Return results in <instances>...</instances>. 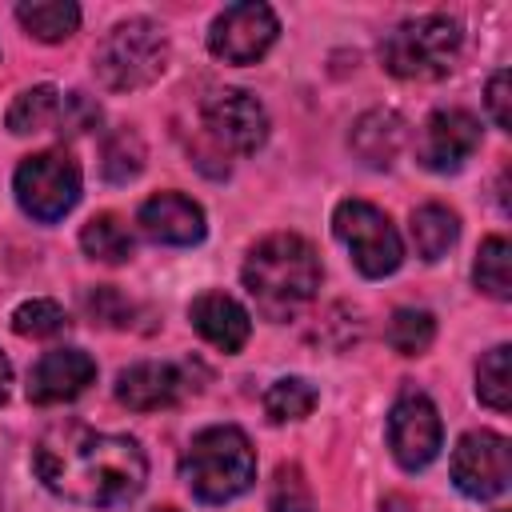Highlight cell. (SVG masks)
Here are the masks:
<instances>
[{
    "label": "cell",
    "mask_w": 512,
    "mask_h": 512,
    "mask_svg": "<svg viewBox=\"0 0 512 512\" xmlns=\"http://www.w3.org/2000/svg\"><path fill=\"white\" fill-rule=\"evenodd\" d=\"M32 468L48 492L84 508L128 504L148 480V456L132 436L96 432L76 420H56L40 432Z\"/></svg>",
    "instance_id": "cell-1"
},
{
    "label": "cell",
    "mask_w": 512,
    "mask_h": 512,
    "mask_svg": "<svg viewBox=\"0 0 512 512\" xmlns=\"http://www.w3.org/2000/svg\"><path fill=\"white\" fill-rule=\"evenodd\" d=\"M320 276H324V268H320L316 248L296 232L264 236L240 268V280H244L248 296L256 300V312L276 324L292 320L316 296Z\"/></svg>",
    "instance_id": "cell-2"
},
{
    "label": "cell",
    "mask_w": 512,
    "mask_h": 512,
    "mask_svg": "<svg viewBox=\"0 0 512 512\" xmlns=\"http://www.w3.org/2000/svg\"><path fill=\"white\" fill-rule=\"evenodd\" d=\"M180 480L188 492L204 504H224L236 500L240 492L252 488L256 480V452L252 440L236 424H212L200 428L184 456H180Z\"/></svg>",
    "instance_id": "cell-3"
},
{
    "label": "cell",
    "mask_w": 512,
    "mask_h": 512,
    "mask_svg": "<svg viewBox=\"0 0 512 512\" xmlns=\"http://www.w3.org/2000/svg\"><path fill=\"white\" fill-rule=\"evenodd\" d=\"M460 24L444 12H424L396 24L380 40V64L400 80H440L460 56Z\"/></svg>",
    "instance_id": "cell-4"
},
{
    "label": "cell",
    "mask_w": 512,
    "mask_h": 512,
    "mask_svg": "<svg viewBox=\"0 0 512 512\" xmlns=\"http://www.w3.org/2000/svg\"><path fill=\"white\" fill-rule=\"evenodd\" d=\"M92 68L108 92H136L164 76L168 68V36L160 24L132 16L120 20L96 48Z\"/></svg>",
    "instance_id": "cell-5"
},
{
    "label": "cell",
    "mask_w": 512,
    "mask_h": 512,
    "mask_svg": "<svg viewBox=\"0 0 512 512\" xmlns=\"http://www.w3.org/2000/svg\"><path fill=\"white\" fill-rule=\"evenodd\" d=\"M12 192H16V204L40 220V224H52L60 216H68L80 200V168L68 152H36V156H24L16 164V176H12Z\"/></svg>",
    "instance_id": "cell-6"
},
{
    "label": "cell",
    "mask_w": 512,
    "mask_h": 512,
    "mask_svg": "<svg viewBox=\"0 0 512 512\" xmlns=\"http://www.w3.org/2000/svg\"><path fill=\"white\" fill-rule=\"evenodd\" d=\"M332 232H336V240L348 244L352 264H356L368 280L392 276V272L404 264L400 232H396L392 220H388L376 204H368V200H340L336 212H332Z\"/></svg>",
    "instance_id": "cell-7"
},
{
    "label": "cell",
    "mask_w": 512,
    "mask_h": 512,
    "mask_svg": "<svg viewBox=\"0 0 512 512\" xmlns=\"http://www.w3.org/2000/svg\"><path fill=\"white\" fill-rule=\"evenodd\" d=\"M440 444H444V428H440L436 404L424 392L404 388L388 408V448L396 464L408 472H420L440 456Z\"/></svg>",
    "instance_id": "cell-8"
},
{
    "label": "cell",
    "mask_w": 512,
    "mask_h": 512,
    "mask_svg": "<svg viewBox=\"0 0 512 512\" xmlns=\"http://www.w3.org/2000/svg\"><path fill=\"white\" fill-rule=\"evenodd\" d=\"M280 36V20L268 4H228L208 28V52L224 64H256Z\"/></svg>",
    "instance_id": "cell-9"
},
{
    "label": "cell",
    "mask_w": 512,
    "mask_h": 512,
    "mask_svg": "<svg viewBox=\"0 0 512 512\" xmlns=\"http://www.w3.org/2000/svg\"><path fill=\"white\" fill-rule=\"evenodd\" d=\"M512 460H508V436L480 428L464 432L452 448V480L468 500H492L508 488Z\"/></svg>",
    "instance_id": "cell-10"
},
{
    "label": "cell",
    "mask_w": 512,
    "mask_h": 512,
    "mask_svg": "<svg viewBox=\"0 0 512 512\" xmlns=\"http://www.w3.org/2000/svg\"><path fill=\"white\" fill-rule=\"evenodd\" d=\"M208 136L228 152H256L268 140V112L244 88H220L200 108Z\"/></svg>",
    "instance_id": "cell-11"
},
{
    "label": "cell",
    "mask_w": 512,
    "mask_h": 512,
    "mask_svg": "<svg viewBox=\"0 0 512 512\" xmlns=\"http://www.w3.org/2000/svg\"><path fill=\"white\" fill-rule=\"evenodd\" d=\"M476 148H480V120L468 108H440L420 128L416 160L428 172H460Z\"/></svg>",
    "instance_id": "cell-12"
},
{
    "label": "cell",
    "mask_w": 512,
    "mask_h": 512,
    "mask_svg": "<svg viewBox=\"0 0 512 512\" xmlns=\"http://www.w3.org/2000/svg\"><path fill=\"white\" fill-rule=\"evenodd\" d=\"M136 224L148 240L156 244H172V248H188V244H200L208 224H204V208L184 196V192H156L140 204L136 212Z\"/></svg>",
    "instance_id": "cell-13"
},
{
    "label": "cell",
    "mask_w": 512,
    "mask_h": 512,
    "mask_svg": "<svg viewBox=\"0 0 512 512\" xmlns=\"http://www.w3.org/2000/svg\"><path fill=\"white\" fill-rule=\"evenodd\" d=\"M92 380H96V360L88 352H80V348H52L28 372V400L40 404V408L64 404V400H76Z\"/></svg>",
    "instance_id": "cell-14"
},
{
    "label": "cell",
    "mask_w": 512,
    "mask_h": 512,
    "mask_svg": "<svg viewBox=\"0 0 512 512\" xmlns=\"http://www.w3.org/2000/svg\"><path fill=\"white\" fill-rule=\"evenodd\" d=\"M184 392H188L184 368H176L168 360H140V364H132L116 376V400L132 412L172 408Z\"/></svg>",
    "instance_id": "cell-15"
},
{
    "label": "cell",
    "mask_w": 512,
    "mask_h": 512,
    "mask_svg": "<svg viewBox=\"0 0 512 512\" xmlns=\"http://www.w3.org/2000/svg\"><path fill=\"white\" fill-rule=\"evenodd\" d=\"M188 320L220 352H240L248 344V336H252V320H248L244 304L232 300L228 292H200L188 304Z\"/></svg>",
    "instance_id": "cell-16"
},
{
    "label": "cell",
    "mask_w": 512,
    "mask_h": 512,
    "mask_svg": "<svg viewBox=\"0 0 512 512\" xmlns=\"http://www.w3.org/2000/svg\"><path fill=\"white\" fill-rule=\"evenodd\" d=\"M404 136H408V124L392 108H372L352 128V152L368 168H388L396 160V152L404 148Z\"/></svg>",
    "instance_id": "cell-17"
},
{
    "label": "cell",
    "mask_w": 512,
    "mask_h": 512,
    "mask_svg": "<svg viewBox=\"0 0 512 512\" xmlns=\"http://www.w3.org/2000/svg\"><path fill=\"white\" fill-rule=\"evenodd\" d=\"M60 108H64V92L56 84H36V88H24L12 104H8V132L16 136H28V132H44V128H56L60 124Z\"/></svg>",
    "instance_id": "cell-18"
},
{
    "label": "cell",
    "mask_w": 512,
    "mask_h": 512,
    "mask_svg": "<svg viewBox=\"0 0 512 512\" xmlns=\"http://www.w3.org/2000/svg\"><path fill=\"white\" fill-rule=\"evenodd\" d=\"M460 236V220L452 208L444 204H420L412 212V244H416V256L420 260H440Z\"/></svg>",
    "instance_id": "cell-19"
},
{
    "label": "cell",
    "mask_w": 512,
    "mask_h": 512,
    "mask_svg": "<svg viewBox=\"0 0 512 512\" xmlns=\"http://www.w3.org/2000/svg\"><path fill=\"white\" fill-rule=\"evenodd\" d=\"M16 20L24 24L28 36L44 44H60L80 28V8L72 0H36V4H20Z\"/></svg>",
    "instance_id": "cell-20"
},
{
    "label": "cell",
    "mask_w": 512,
    "mask_h": 512,
    "mask_svg": "<svg viewBox=\"0 0 512 512\" xmlns=\"http://www.w3.org/2000/svg\"><path fill=\"white\" fill-rule=\"evenodd\" d=\"M80 248H84L88 260L124 264L132 256V232L116 212H100L80 228Z\"/></svg>",
    "instance_id": "cell-21"
},
{
    "label": "cell",
    "mask_w": 512,
    "mask_h": 512,
    "mask_svg": "<svg viewBox=\"0 0 512 512\" xmlns=\"http://www.w3.org/2000/svg\"><path fill=\"white\" fill-rule=\"evenodd\" d=\"M472 280L492 300H508L512 296V248H508L504 236H488L480 244L476 264H472Z\"/></svg>",
    "instance_id": "cell-22"
},
{
    "label": "cell",
    "mask_w": 512,
    "mask_h": 512,
    "mask_svg": "<svg viewBox=\"0 0 512 512\" xmlns=\"http://www.w3.org/2000/svg\"><path fill=\"white\" fill-rule=\"evenodd\" d=\"M316 400H320V392L304 376H280L264 392V412H268V420L288 424V420H304L316 408Z\"/></svg>",
    "instance_id": "cell-23"
},
{
    "label": "cell",
    "mask_w": 512,
    "mask_h": 512,
    "mask_svg": "<svg viewBox=\"0 0 512 512\" xmlns=\"http://www.w3.org/2000/svg\"><path fill=\"white\" fill-rule=\"evenodd\" d=\"M436 340V316L428 308H396L388 320V344L400 356H420Z\"/></svg>",
    "instance_id": "cell-24"
},
{
    "label": "cell",
    "mask_w": 512,
    "mask_h": 512,
    "mask_svg": "<svg viewBox=\"0 0 512 512\" xmlns=\"http://www.w3.org/2000/svg\"><path fill=\"white\" fill-rule=\"evenodd\" d=\"M508 344H496V348H488L484 356H480V364H476V396L492 408V412H508V404H512V376H508Z\"/></svg>",
    "instance_id": "cell-25"
},
{
    "label": "cell",
    "mask_w": 512,
    "mask_h": 512,
    "mask_svg": "<svg viewBox=\"0 0 512 512\" xmlns=\"http://www.w3.org/2000/svg\"><path fill=\"white\" fill-rule=\"evenodd\" d=\"M140 168H144V144H140V136H136L132 128L112 132V136L104 140V152H100V172H104V180L128 184L132 176H140Z\"/></svg>",
    "instance_id": "cell-26"
},
{
    "label": "cell",
    "mask_w": 512,
    "mask_h": 512,
    "mask_svg": "<svg viewBox=\"0 0 512 512\" xmlns=\"http://www.w3.org/2000/svg\"><path fill=\"white\" fill-rule=\"evenodd\" d=\"M64 324H68L64 308H60L56 300H48V296L24 300V304H16V312H12V332H16V336H28V340L56 336V332H64Z\"/></svg>",
    "instance_id": "cell-27"
},
{
    "label": "cell",
    "mask_w": 512,
    "mask_h": 512,
    "mask_svg": "<svg viewBox=\"0 0 512 512\" xmlns=\"http://www.w3.org/2000/svg\"><path fill=\"white\" fill-rule=\"evenodd\" d=\"M268 512H312V488L300 464H280L268 488Z\"/></svg>",
    "instance_id": "cell-28"
},
{
    "label": "cell",
    "mask_w": 512,
    "mask_h": 512,
    "mask_svg": "<svg viewBox=\"0 0 512 512\" xmlns=\"http://www.w3.org/2000/svg\"><path fill=\"white\" fill-rule=\"evenodd\" d=\"M100 124V104L88 96V92H64V108H60V132L68 136H80V132H92Z\"/></svg>",
    "instance_id": "cell-29"
},
{
    "label": "cell",
    "mask_w": 512,
    "mask_h": 512,
    "mask_svg": "<svg viewBox=\"0 0 512 512\" xmlns=\"http://www.w3.org/2000/svg\"><path fill=\"white\" fill-rule=\"evenodd\" d=\"M512 76H508V68H500V72H492V80H488V92H484V104H488V112H492V120H496V128H512V108H508V100H512Z\"/></svg>",
    "instance_id": "cell-30"
},
{
    "label": "cell",
    "mask_w": 512,
    "mask_h": 512,
    "mask_svg": "<svg viewBox=\"0 0 512 512\" xmlns=\"http://www.w3.org/2000/svg\"><path fill=\"white\" fill-rule=\"evenodd\" d=\"M88 312L96 320H104V324H120L124 328L128 316H132V304L112 288H96V292H88Z\"/></svg>",
    "instance_id": "cell-31"
},
{
    "label": "cell",
    "mask_w": 512,
    "mask_h": 512,
    "mask_svg": "<svg viewBox=\"0 0 512 512\" xmlns=\"http://www.w3.org/2000/svg\"><path fill=\"white\" fill-rule=\"evenodd\" d=\"M8 392H12V364H8V356L0 352V404L8 400Z\"/></svg>",
    "instance_id": "cell-32"
},
{
    "label": "cell",
    "mask_w": 512,
    "mask_h": 512,
    "mask_svg": "<svg viewBox=\"0 0 512 512\" xmlns=\"http://www.w3.org/2000/svg\"><path fill=\"white\" fill-rule=\"evenodd\" d=\"M156 512H176V508H156Z\"/></svg>",
    "instance_id": "cell-33"
}]
</instances>
